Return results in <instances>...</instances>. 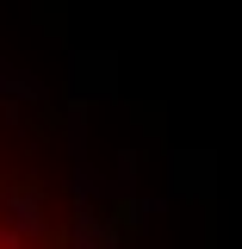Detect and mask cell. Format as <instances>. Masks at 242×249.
Here are the masks:
<instances>
[{"label":"cell","mask_w":242,"mask_h":249,"mask_svg":"<svg viewBox=\"0 0 242 249\" xmlns=\"http://www.w3.org/2000/svg\"><path fill=\"white\" fill-rule=\"evenodd\" d=\"M25 237H31V224H25L19 206H13V212H0V249H25Z\"/></svg>","instance_id":"1"}]
</instances>
